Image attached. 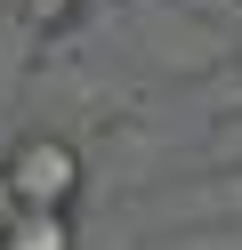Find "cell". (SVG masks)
Wrapping results in <instances>:
<instances>
[{
	"label": "cell",
	"instance_id": "1",
	"mask_svg": "<svg viewBox=\"0 0 242 250\" xmlns=\"http://www.w3.org/2000/svg\"><path fill=\"white\" fill-rule=\"evenodd\" d=\"M0 178H8L16 210H65L73 218V202L89 194V162H81V146L57 137V129H24L8 146V162H0Z\"/></svg>",
	"mask_w": 242,
	"mask_h": 250
},
{
	"label": "cell",
	"instance_id": "2",
	"mask_svg": "<svg viewBox=\"0 0 242 250\" xmlns=\"http://www.w3.org/2000/svg\"><path fill=\"white\" fill-rule=\"evenodd\" d=\"M0 250H81V226L65 210H16V226L0 234Z\"/></svg>",
	"mask_w": 242,
	"mask_h": 250
},
{
	"label": "cell",
	"instance_id": "3",
	"mask_svg": "<svg viewBox=\"0 0 242 250\" xmlns=\"http://www.w3.org/2000/svg\"><path fill=\"white\" fill-rule=\"evenodd\" d=\"M16 17H24L32 33H73V24L89 17V0H16Z\"/></svg>",
	"mask_w": 242,
	"mask_h": 250
},
{
	"label": "cell",
	"instance_id": "4",
	"mask_svg": "<svg viewBox=\"0 0 242 250\" xmlns=\"http://www.w3.org/2000/svg\"><path fill=\"white\" fill-rule=\"evenodd\" d=\"M16 226V194H8V178H0V234Z\"/></svg>",
	"mask_w": 242,
	"mask_h": 250
}]
</instances>
